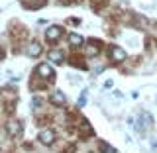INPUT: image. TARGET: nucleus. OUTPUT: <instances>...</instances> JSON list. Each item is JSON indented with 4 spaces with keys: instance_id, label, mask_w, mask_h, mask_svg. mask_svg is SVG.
<instances>
[{
    "instance_id": "nucleus-1",
    "label": "nucleus",
    "mask_w": 157,
    "mask_h": 153,
    "mask_svg": "<svg viewBox=\"0 0 157 153\" xmlns=\"http://www.w3.org/2000/svg\"><path fill=\"white\" fill-rule=\"evenodd\" d=\"M63 36V28L61 26H51V28H47L45 29V37H47V41H57L59 37Z\"/></svg>"
},
{
    "instance_id": "nucleus-2",
    "label": "nucleus",
    "mask_w": 157,
    "mask_h": 153,
    "mask_svg": "<svg viewBox=\"0 0 157 153\" xmlns=\"http://www.w3.org/2000/svg\"><path fill=\"white\" fill-rule=\"evenodd\" d=\"M36 73H37L41 78H53V69H51V65H47V63H41V65H37Z\"/></svg>"
},
{
    "instance_id": "nucleus-3",
    "label": "nucleus",
    "mask_w": 157,
    "mask_h": 153,
    "mask_svg": "<svg viewBox=\"0 0 157 153\" xmlns=\"http://www.w3.org/2000/svg\"><path fill=\"white\" fill-rule=\"evenodd\" d=\"M140 122H141V124H137V130H140V132H144L145 128H151V126H153V118H151L149 112H144V114L140 116Z\"/></svg>"
},
{
    "instance_id": "nucleus-4",
    "label": "nucleus",
    "mask_w": 157,
    "mask_h": 153,
    "mask_svg": "<svg viewBox=\"0 0 157 153\" xmlns=\"http://www.w3.org/2000/svg\"><path fill=\"white\" fill-rule=\"evenodd\" d=\"M110 55H112V59H114L116 63H122L126 59V51L122 47H118V45H112L110 47Z\"/></svg>"
},
{
    "instance_id": "nucleus-5",
    "label": "nucleus",
    "mask_w": 157,
    "mask_h": 153,
    "mask_svg": "<svg viewBox=\"0 0 157 153\" xmlns=\"http://www.w3.org/2000/svg\"><path fill=\"white\" fill-rule=\"evenodd\" d=\"M39 141H41L43 145H51L53 141H55V134H53V130H43L41 134H39Z\"/></svg>"
},
{
    "instance_id": "nucleus-6",
    "label": "nucleus",
    "mask_w": 157,
    "mask_h": 153,
    "mask_svg": "<svg viewBox=\"0 0 157 153\" xmlns=\"http://www.w3.org/2000/svg\"><path fill=\"white\" fill-rule=\"evenodd\" d=\"M6 132L10 136H20V134H22V124H20L18 120L8 122V124H6Z\"/></svg>"
},
{
    "instance_id": "nucleus-7",
    "label": "nucleus",
    "mask_w": 157,
    "mask_h": 153,
    "mask_svg": "<svg viewBox=\"0 0 157 153\" xmlns=\"http://www.w3.org/2000/svg\"><path fill=\"white\" fill-rule=\"evenodd\" d=\"M26 53H28L29 57H39V55H41V43H37V41H32V43L28 45Z\"/></svg>"
},
{
    "instance_id": "nucleus-8",
    "label": "nucleus",
    "mask_w": 157,
    "mask_h": 153,
    "mask_svg": "<svg viewBox=\"0 0 157 153\" xmlns=\"http://www.w3.org/2000/svg\"><path fill=\"white\" fill-rule=\"evenodd\" d=\"M51 102H53L55 106H63V104H65V94H63L61 90H55V92L51 94Z\"/></svg>"
},
{
    "instance_id": "nucleus-9",
    "label": "nucleus",
    "mask_w": 157,
    "mask_h": 153,
    "mask_svg": "<svg viewBox=\"0 0 157 153\" xmlns=\"http://www.w3.org/2000/svg\"><path fill=\"white\" fill-rule=\"evenodd\" d=\"M49 59H51L53 63H63V51H57V49L49 51Z\"/></svg>"
},
{
    "instance_id": "nucleus-10",
    "label": "nucleus",
    "mask_w": 157,
    "mask_h": 153,
    "mask_svg": "<svg viewBox=\"0 0 157 153\" xmlns=\"http://www.w3.org/2000/svg\"><path fill=\"white\" fill-rule=\"evenodd\" d=\"M98 49H100V47H98V41H90V43H88V45H86V55H96V53H98Z\"/></svg>"
},
{
    "instance_id": "nucleus-11",
    "label": "nucleus",
    "mask_w": 157,
    "mask_h": 153,
    "mask_svg": "<svg viewBox=\"0 0 157 153\" xmlns=\"http://www.w3.org/2000/svg\"><path fill=\"white\" fill-rule=\"evenodd\" d=\"M98 149H100L102 153H118V151H116V147L108 145L106 141H100V143H98Z\"/></svg>"
},
{
    "instance_id": "nucleus-12",
    "label": "nucleus",
    "mask_w": 157,
    "mask_h": 153,
    "mask_svg": "<svg viewBox=\"0 0 157 153\" xmlns=\"http://www.w3.org/2000/svg\"><path fill=\"white\" fill-rule=\"evenodd\" d=\"M69 41H71V45H82V41H85V39H82V36H78V33H71V36H69Z\"/></svg>"
},
{
    "instance_id": "nucleus-13",
    "label": "nucleus",
    "mask_w": 157,
    "mask_h": 153,
    "mask_svg": "<svg viewBox=\"0 0 157 153\" xmlns=\"http://www.w3.org/2000/svg\"><path fill=\"white\" fill-rule=\"evenodd\" d=\"M85 104H86V90H82L81 98H78V106H85Z\"/></svg>"
},
{
    "instance_id": "nucleus-14",
    "label": "nucleus",
    "mask_w": 157,
    "mask_h": 153,
    "mask_svg": "<svg viewBox=\"0 0 157 153\" xmlns=\"http://www.w3.org/2000/svg\"><path fill=\"white\" fill-rule=\"evenodd\" d=\"M82 132H85V134H90V124H88V122H82Z\"/></svg>"
},
{
    "instance_id": "nucleus-15",
    "label": "nucleus",
    "mask_w": 157,
    "mask_h": 153,
    "mask_svg": "<svg viewBox=\"0 0 157 153\" xmlns=\"http://www.w3.org/2000/svg\"><path fill=\"white\" fill-rule=\"evenodd\" d=\"M151 147H153V149L157 151V136H153V137H151Z\"/></svg>"
},
{
    "instance_id": "nucleus-16",
    "label": "nucleus",
    "mask_w": 157,
    "mask_h": 153,
    "mask_svg": "<svg viewBox=\"0 0 157 153\" xmlns=\"http://www.w3.org/2000/svg\"><path fill=\"white\" fill-rule=\"evenodd\" d=\"M112 85H114V82H112V81H106V82H104V88H110Z\"/></svg>"
}]
</instances>
